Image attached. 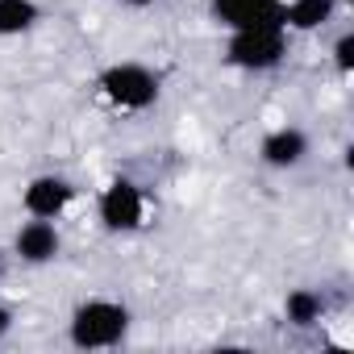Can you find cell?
Wrapping results in <instances>:
<instances>
[{
  "label": "cell",
  "instance_id": "6da1fadb",
  "mask_svg": "<svg viewBox=\"0 0 354 354\" xmlns=\"http://www.w3.org/2000/svg\"><path fill=\"white\" fill-rule=\"evenodd\" d=\"M125 333H129V308L117 300H88L71 313V342L80 350L117 346Z\"/></svg>",
  "mask_w": 354,
  "mask_h": 354
},
{
  "label": "cell",
  "instance_id": "7a4b0ae2",
  "mask_svg": "<svg viewBox=\"0 0 354 354\" xmlns=\"http://www.w3.org/2000/svg\"><path fill=\"white\" fill-rule=\"evenodd\" d=\"M288 55V30L283 26H254V30H234L225 46V63L242 71H271Z\"/></svg>",
  "mask_w": 354,
  "mask_h": 354
},
{
  "label": "cell",
  "instance_id": "3957f363",
  "mask_svg": "<svg viewBox=\"0 0 354 354\" xmlns=\"http://www.w3.org/2000/svg\"><path fill=\"white\" fill-rule=\"evenodd\" d=\"M100 92L125 109V113H142L158 100V75L142 63H113L100 71Z\"/></svg>",
  "mask_w": 354,
  "mask_h": 354
},
{
  "label": "cell",
  "instance_id": "277c9868",
  "mask_svg": "<svg viewBox=\"0 0 354 354\" xmlns=\"http://www.w3.org/2000/svg\"><path fill=\"white\" fill-rule=\"evenodd\" d=\"M100 221L113 234H129L146 221V196L133 180H113L100 192Z\"/></svg>",
  "mask_w": 354,
  "mask_h": 354
},
{
  "label": "cell",
  "instance_id": "5b68a950",
  "mask_svg": "<svg viewBox=\"0 0 354 354\" xmlns=\"http://www.w3.org/2000/svg\"><path fill=\"white\" fill-rule=\"evenodd\" d=\"M75 201V184L63 180V175H38V180H30L21 205L30 217H42V221H55L63 217V209Z\"/></svg>",
  "mask_w": 354,
  "mask_h": 354
},
{
  "label": "cell",
  "instance_id": "8992f818",
  "mask_svg": "<svg viewBox=\"0 0 354 354\" xmlns=\"http://www.w3.org/2000/svg\"><path fill=\"white\" fill-rule=\"evenodd\" d=\"M283 0H213L217 26L234 30H254V26H279Z\"/></svg>",
  "mask_w": 354,
  "mask_h": 354
},
{
  "label": "cell",
  "instance_id": "52a82bcc",
  "mask_svg": "<svg viewBox=\"0 0 354 354\" xmlns=\"http://www.w3.org/2000/svg\"><path fill=\"white\" fill-rule=\"evenodd\" d=\"M259 158H263L267 167H275V171L300 167V162L308 158V133L296 129V125H279V129H271V133L263 138Z\"/></svg>",
  "mask_w": 354,
  "mask_h": 354
},
{
  "label": "cell",
  "instance_id": "ba28073f",
  "mask_svg": "<svg viewBox=\"0 0 354 354\" xmlns=\"http://www.w3.org/2000/svg\"><path fill=\"white\" fill-rule=\"evenodd\" d=\"M59 230H55V221H42V217H34V221H26L21 230H17V238H13V250L26 259V263H50L55 254H59Z\"/></svg>",
  "mask_w": 354,
  "mask_h": 354
},
{
  "label": "cell",
  "instance_id": "9c48e42d",
  "mask_svg": "<svg viewBox=\"0 0 354 354\" xmlns=\"http://www.w3.org/2000/svg\"><path fill=\"white\" fill-rule=\"evenodd\" d=\"M337 9V0H288V5L279 9V26L292 34H308V30H321Z\"/></svg>",
  "mask_w": 354,
  "mask_h": 354
},
{
  "label": "cell",
  "instance_id": "30bf717a",
  "mask_svg": "<svg viewBox=\"0 0 354 354\" xmlns=\"http://www.w3.org/2000/svg\"><path fill=\"white\" fill-rule=\"evenodd\" d=\"M42 21L38 0H0V38H17Z\"/></svg>",
  "mask_w": 354,
  "mask_h": 354
},
{
  "label": "cell",
  "instance_id": "8fae6325",
  "mask_svg": "<svg viewBox=\"0 0 354 354\" xmlns=\"http://www.w3.org/2000/svg\"><path fill=\"white\" fill-rule=\"evenodd\" d=\"M321 313H325V300H321V292H313V288H296V292H288V300H283V317H288L292 325H317Z\"/></svg>",
  "mask_w": 354,
  "mask_h": 354
},
{
  "label": "cell",
  "instance_id": "7c38bea8",
  "mask_svg": "<svg viewBox=\"0 0 354 354\" xmlns=\"http://www.w3.org/2000/svg\"><path fill=\"white\" fill-rule=\"evenodd\" d=\"M333 63H337L342 75L354 71V34H342V38H337V46H333Z\"/></svg>",
  "mask_w": 354,
  "mask_h": 354
},
{
  "label": "cell",
  "instance_id": "4fadbf2b",
  "mask_svg": "<svg viewBox=\"0 0 354 354\" xmlns=\"http://www.w3.org/2000/svg\"><path fill=\"white\" fill-rule=\"evenodd\" d=\"M9 329H13V313H9V308H5V304H0V337H5V333H9Z\"/></svg>",
  "mask_w": 354,
  "mask_h": 354
},
{
  "label": "cell",
  "instance_id": "5bb4252c",
  "mask_svg": "<svg viewBox=\"0 0 354 354\" xmlns=\"http://www.w3.org/2000/svg\"><path fill=\"white\" fill-rule=\"evenodd\" d=\"M125 5H154V0H125Z\"/></svg>",
  "mask_w": 354,
  "mask_h": 354
},
{
  "label": "cell",
  "instance_id": "9a60e30c",
  "mask_svg": "<svg viewBox=\"0 0 354 354\" xmlns=\"http://www.w3.org/2000/svg\"><path fill=\"white\" fill-rule=\"evenodd\" d=\"M0 275H5V254H0Z\"/></svg>",
  "mask_w": 354,
  "mask_h": 354
},
{
  "label": "cell",
  "instance_id": "2e32d148",
  "mask_svg": "<svg viewBox=\"0 0 354 354\" xmlns=\"http://www.w3.org/2000/svg\"><path fill=\"white\" fill-rule=\"evenodd\" d=\"M337 5H354V0H337Z\"/></svg>",
  "mask_w": 354,
  "mask_h": 354
}]
</instances>
